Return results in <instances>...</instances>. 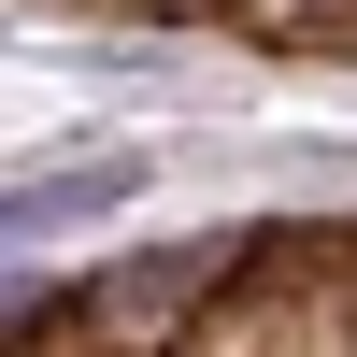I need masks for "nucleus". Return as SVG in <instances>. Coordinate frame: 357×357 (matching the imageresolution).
Listing matches in <instances>:
<instances>
[{
    "label": "nucleus",
    "mask_w": 357,
    "mask_h": 357,
    "mask_svg": "<svg viewBox=\"0 0 357 357\" xmlns=\"http://www.w3.org/2000/svg\"><path fill=\"white\" fill-rule=\"evenodd\" d=\"M143 186H158V158H143V143H86V158L15 172V186H0V257H29V243H72V229L129 215Z\"/></svg>",
    "instance_id": "1"
}]
</instances>
